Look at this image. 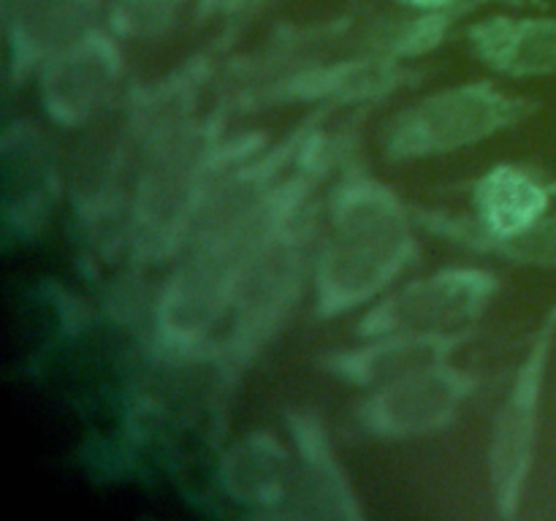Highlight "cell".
Here are the masks:
<instances>
[{
    "mask_svg": "<svg viewBox=\"0 0 556 521\" xmlns=\"http://www.w3.org/2000/svg\"><path fill=\"white\" fill-rule=\"evenodd\" d=\"M418 220L389 182L358 161L342 163L326 199L313 260L315 320L367 309L421 258Z\"/></svg>",
    "mask_w": 556,
    "mask_h": 521,
    "instance_id": "6da1fadb",
    "label": "cell"
},
{
    "mask_svg": "<svg viewBox=\"0 0 556 521\" xmlns=\"http://www.w3.org/2000/svg\"><path fill=\"white\" fill-rule=\"evenodd\" d=\"M228 112L210 114L168 130L141 157L125 220V258L136 269L174 264L185 253L201 204L217 179L269 144L266 130L228 134Z\"/></svg>",
    "mask_w": 556,
    "mask_h": 521,
    "instance_id": "7a4b0ae2",
    "label": "cell"
},
{
    "mask_svg": "<svg viewBox=\"0 0 556 521\" xmlns=\"http://www.w3.org/2000/svg\"><path fill=\"white\" fill-rule=\"evenodd\" d=\"M318 206L277 233L239 271L226 323L204 364H212L226 391L242 380L255 358L277 340L313 288V260L320 237Z\"/></svg>",
    "mask_w": 556,
    "mask_h": 521,
    "instance_id": "3957f363",
    "label": "cell"
},
{
    "mask_svg": "<svg viewBox=\"0 0 556 521\" xmlns=\"http://www.w3.org/2000/svg\"><path fill=\"white\" fill-rule=\"evenodd\" d=\"M541 101L510 92L492 79L440 87L391 114L380 134L389 163H418L454 155L519 128Z\"/></svg>",
    "mask_w": 556,
    "mask_h": 521,
    "instance_id": "277c9868",
    "label": "cell"
},
{
    "mask_svg": "<svg viewBox=\"0 0 556 521\" xmlns=\"http://www.w3.org/2000/svg\"><path fill=\"white\" fill-rule=\"evenodd\" d=\"M79 134L65 171L71 215L90 247L123 253L130 193L144 157V134L130 87L103 117Z\"/></svg>",
    "mask_w": 556,
    "mask_h": 521,
    "instance_id": "5b68a950",
    "label": "cell"
},
{
    "mask_svg": "<svg viewBox=\"0 0 556 521\" xmlns=\"http://www.w3.org/2000/svg\"><path fill=\"white\" fill-rule=\"evenodd\" d=\"M556 340V309L532 336L525 358L516 367L514 380L494 412L489 432L486 470L494 513L500 519H516L525 503L527 483L538 454L543 396H546L548 364Z\"/></svg>",
    "mask_w": 556,
    "mask_h": 521,
    "instance_id": "8992f818",
    "label": "cell"
},
{
    "mask_svg": "<svg viewBox=\"0 0 556 521\" xmlns=\"http://www.w3.org/2000/svg\"><path fill=\"white\" fill-rule=\"evenodd\" d=\"M503 291V277L489 266H443L413 277L369 304L353 334L378 336L391 331H459L472 329L492 309Z\"/></svg>",
    "mask_w": 556,
    "mask_h": 521,
    "instance_id": "52a82bcc",
    "label": "cell"
},
{
    "mask_svg": "<svg viewBox=\"0 0 556 521\" xmlns=\"http://www.w3.org/2000/svg\"><path fill=\"white\" fill-rule=\"evenodd\" d=\"M38 106L60 130H85L109 112L128 81V54L106 25L60 49L33 76Z\"/></svg>",
    "mask_w": 556,
    "mask_h": 521,
    "instance_id": "ba28073f",
    "label": "cell"
},
{
    "mask_svg": "<svg viewBox=\"0 0 556 521\" xmlns=\"http://www.w3.org/2000/svg\"><path fill=\"white\" fill-rule=\"evenodd\" d=\"M481 378L454 361L421 369L367 391L353 407L358 429L380 443L434 437L459 421Z\"/></svg>",
    "mask_w": 556,
    "mask_h": 521,
    "instance_id": "9c48e42d",
    "label": "cell"
},
{
    "mask_svg": "<svg viewBox=\"0 0 556 521\" xmlns=\"http://www.w3.org/2000/svg\"><path fill=\"white\" fill-rule=\"evenodd\" d=\"M0 182L3 242H30L47 228L65 188L52 139L33 119H5L0 136Z\"/></svg>",
    "mask_w": 556,
    "mask_h": 521,
    "instance_id": "30bf717a",
    "label": "cell"
},
{
    "mask_svg": "<svg viewBox=\"0 0 556 521\" xmlns=\"http://www.w3.org/2000/svg\"><path fill=\"white\" fill-rule=\"evenodd\" d=\"M282 423H286L293 459H296V492H293L291 519H367V510L353 486L345 461L340 459L326 418L313 407H286Z\"/></svg>",
    "mask_w": 556,
    "mask_h": 521,
    "instance_id": "8fae6325",
    "label": "cell"
},
{
    "mask_svg": "<svg viewBox=\"0 0 556 521\" xmlns=\"http://www.w3.org/2000/svg\"><path fill=\"white\" fill-rule=\"evenodd\" d=\"M109 0H3V85L16 92L60 49L106 22Z\"/></svg>",
    "mask_w": 556,
    "mask_h": 521,
    "instance_id": "7c38bea8",
    "label": "cell"
},
{
    "mask_svg": "<svg viewBox=\"0 0 556 521\" xmlns=\"http://www.w3.org/2000/svg\"><path fill=\"white\" fill-rule=\"evenodd\" d=\"M476 336V326L459 331H391L362 336L358 345L318 356V369L351 389L372 391L421 369L454 361L456 353L465 351Z\"/></svg>",
    "mask_w": 556,
    "mask_h": 521,
    "instance_id": "4fadbf2b",
    "label": "cell"
},
{
    "mask_svg": "<svg viewBox=\"0 0 556 521\" xmlns=\"http://www.w3.org/2000/svg\"><path fill=\"white\" fill-rule=\"evenodd\" d=\"M215 483L228 503L258 519H291L296 459L291 440L271 429H250L220 450Z\"/></svg>",
    "mask_w": 556,
    "mask_h": 521,
    "instance_id": "5bb4252c",
    "label": "cell"
},
{
    "mask_svg": "<svg viewBox=\"0 0 556 521\" xmlns=\"http://www.w3.org/2000/svg\"><path fill=\"white\" fill-rule=\"evenodd\" d=\"M478 63L508 79L556 76V16L521 11H483L465 25Z\"/></svg>",
    "mask_w": 556,
    "mask_h": 521,
    "instance_id": "9a60e30c",
    "label": "cell"
},
{
    "mask_svg": "<svg viewBox=\"0 0 556 521\" xmlns=\"http://www.w3.org/2000/svg\"><path fill=\"white\" fill-rule=\"evenodd\" d=\"M556 199L543 174L519 163H497L472 182V223L481 233L508 239L527 231L552 212Z\"/></svg>",
    "mask_w": 556,
    "mask_h": 521,
    "instance_id": "2e32d148",
    "label": "cell"
},
{
    "mask_svg": "<svg viewBox=\"0 0 556 521\" xmlns=\"http://www.w3.org/2000/svg\"><path fill=\"white\" fill-rule=\"evenodd\" d=\"M413 215H416L418 228L462 250L492 255V258L514 266L556 271V215L552 212L532 228L508 239H494L481 233L470 215H456V212L432 209V206L421 204H413Z\"/></svg>",
    "mask_w": 556,
    "mask_h": 521,
    "instance_id": "e0dca14e",
    "label": "cell"
},
{
    "mask_svg": "<svg viewBox=\"0 0 556 521\" xmlns=\"http://www.w3.org/2000/svg\"><path fill=\"white\" fill-rule=\"evenodd\" d=\"M190 0H109L103 25L125 43L157 41L177 27Z\"/></svg>",
    "mask_w": 556,
    "mask_h": 521,
    "instance_id": "ac0fdd59",
    "label": "cell"
},
{
    "mask_svg": "<svg viewBox=\"0 0 556 521\" xmlns=\"http://www.w3.org/2000/svg\"><path fill=\"white\" fill-rule=\"evenodd\" d=\"M266 0H193V27L212 25L217 20H237V16L250 14Z\"/></svg>",
    "mask_w": 556,
    "mask_h": 521,
    "instance_id": "d6986e66",
    "label": "cell"
},
{
    "mask_svg": "<svg viewBox=\"0 0 556 521\" xmlns=\"http://www.w3.org/2000/svg\"><path fill=\"white\" fill-rule=\"evenodd\" d=\"M456 3H462V0H391V5H402V9L413 11H443Z\"/></svg>",
    "mask_w": 556,
    "mask_h": 521,
    "instance_id": "ffe728a7",
    "label": "cell"
},
{
    "mask_svg": "<svg viewBox=\"0 0 556 521\" xmlns=\"http://www.w3.org/2000/svg\"><path fill=\"white\" fill-rule=\"evenodd\" d=\"M548 182H552V190H554V195H556V179H548Z\"/></svg>",
    "mask_w": 556,
    "mask_h": 521,
    "instance_id": "44dd1931",
    "label": "cell"
}]
</instances>
